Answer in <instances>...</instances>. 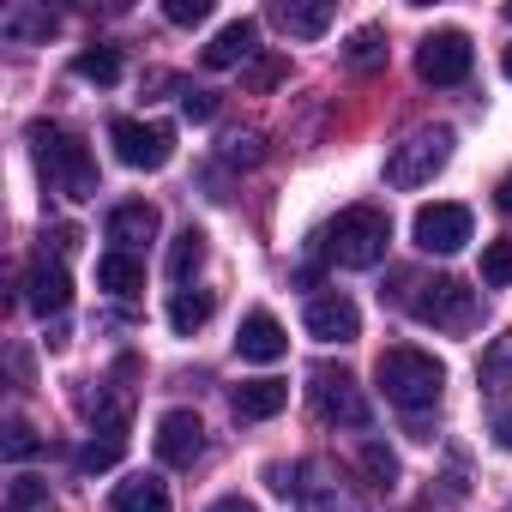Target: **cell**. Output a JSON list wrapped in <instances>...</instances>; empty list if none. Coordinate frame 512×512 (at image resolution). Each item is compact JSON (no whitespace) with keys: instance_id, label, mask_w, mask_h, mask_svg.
Returning a JSON list of instances; mask_svg holds the SVG:
<instances>
[{"instance_id":"27","label":"cell","mask_w":512,"mask_h":512,"mask_svg":"<svg viewBox=\"0 0 512 512\" xmlns=\"http://www.w3.org/2000/svg\"><path fill=\"white\" fill-rule=\"evenodd\" d=\"M278 79H290V61H284V55H253V61H247V73H241V85H247V91H272Z\"/></svg>"},{"instance_id":"2","label":"cell","mask_w":512,"mask_h":512,"mask_svg":"<svg viewBox=\"0 0 512 512\" xmlns=\"http://www.w3.org/2000/svg\"><path fill=\"white\" fill-rule=\"evenodd\" d=\"M374 380H380V392H386L398 410H428V404H440L446 368H440L428 350H416V344H392V350H380Z\"/></svg>"},{"instance_id":"17","label":"cell","mask_w":512,"mask_h":512,"mask_svg":"<svg viewBox=\"0 0 512 512\" xmlns=\"http://www.w3.org/2000/svg\"><path fill=\"white\" fill-rule=\"evenodd\" d=\"M247 55H253V19H235V25H223V31L211 37L205 67H211V73H223V67H241Z\"/></svg>"},{"instance_id":"1","label":"cell","mask_w":512,"mask_h":512,"mask_svg":"<svg viewBox=\"0 0 512 512\" xmlns=\"http://www.w3.org/2000/svg\"><path fill=\"white\" fill-rule=\"evenodd\" d=\"M31 151H37V169L55 193L67 199H91L97 193V157L85 151V139H73L67 127L55 121H31Z\"/></svg>"},{"instance_id":"15","label":"cell","mask_w":512,"mask_h":512,"mask_svg":"<svg viewBox=\"0 0 512 512\" xmlns=\"http://www.w3.org/2000/svg\"><path fill=\"white\" fill-rule=\"evenodd\" d=\"M151 235H157V205L127 199V205L109 211V241H115V253H133V247H145Z\"/></svg>"},{"instance_id":"5","label":"cell","mask_w":512,"mask_h":512,"mask_svg":"<svg viewBox=\"0 0 512 512\" xmlns=\"http://www.w3.org/2000/svg\"><path fill=\"white\" fill-rule=\"evenodd\" d=\"M410 314H416V320H428V326H440V332H470V326H476V290H464L458 278L416 284Z\"/></svg>"},{"instance_id":"39","label":"cell","mask_w":512,"mask_h":512,"mask_svg":"<svg viewBox=\"0 0 512 512\" xmlns=\"http://www.w3.org/2000/svg\"><path fill=\"white\" fill-rule=\"evenodd\" d=\"M500 67H506V79H512V49H506V61H500Z\"/></svg>"},{"instance_id":"31","label":"cell","mask_w":512,"mask_h":512,"mask_svg":"<svg viewBox=\"0 0 512 512\" xmlns=\"http://www.w3.org/2000/svg\"><path fill=\"white\" fill-rule=\"evenodd\" d=\"M121 452H127V440H121V434H103V440H91V446L79 452V470H115Z\"/></svg>"},{"instance_id":"30","label":"cell","mask_w":512,"mask_h":512,"mask_svg":"<svg viewBox=\"0 0 512 512\" xmlns=\"http://www.w3.org/2000/svg\"><path fill=\"white\" fill-rule=\"evenodd\" d=\"M7 512H49V482H37V476H13Z\"/></svg>"},{"instance_id":"6","label":"cell","mask_w":512,"mask_h":512,"mask_svg":"<svg viewBox=\"0 0 512 512\" xmlns=\"http://www.w3.org/2000/svg\"><path fill=\"white\" fill-rule=\"evenodd\" d=\"M314 386V410L326 416V422H338V428H368V398H362V386H356V374L350 368H314L308 374Z\"/></svg>"},{"instance_id":"25","label":"cell","mask_w":512,"mask_h":512,"mask_svg":"<svg viewBox=\"0 0 512 512\" xmlns=\"http://www.w3.org/2000/svg\"><path fill=\"white\" fill-rule=\"evenodd\" d=\"M0 31H7L13 43H31V37H55V13H37V7H13L7 19H0Z\"/></svg>"},{"instance_id":"29","label":"cell","mask_w":512,"mask_h":512,"mask_svg":"<svg viewBox=\"0 0 512 512\" xmlns=\"http://www.w3.org/2000/svg\"><path fill=\"white\" fill-rule=\"evenodd\" d=\"M0 446H7V458H13V464H25V458H37V452H43V434H37L25 416H13V422H7V440H0Z\"/></svg>"},{"instance_id":"22","label":"cell","mask_w":512,"mask_h":512,"mask_svg":"<svg viewBox=\"0 0 512 512\" xmlns=\"http://www.w3.org/2000/svg\"><path fill=\"white\" fill-rule=\"evenodd\" d=\"M211 308H217V302H211L205 290H175V302H169V326H175L181 338H193V332L211 320Z\"/></svg>"},{"instance_id":"36","label":"cell","mask_w":512,"mask_h":512,"mask_svg":"<svg viewBox=\"0 0 512 512\" xmlns=\"http://www.w3.org/2000/svg\"><path fill=\"white\" fill-rule=\"evenodd\" d=\"M211 512H260V506H247V500H241V494H229V500H217V506H211Z\"/></svg>"},{"instance_id":"11","label":"cell","mask_w":512,"mask_h":512,"mask_svg":"<svg viewBox=\"0 0 512 512\" xmlns=\"http://www.w3.org/2000/svg\"><path fill=\"white\" fill-rule=\"evenodd\" d=\"M302 326H308V338H320V344H356V338H362V314H356L350 296H314L308 314H302Z\"/></svg>"},{"instance_id":"26","label":"cell","mask_w":512,"mask_h":512,"mask_svg":"<svg viewBox=\"0 0 512 512\" xmlns=\"http://www.w3.org/2000/svg\"><path fill=\"white\" fill-rule=\"evenodd\" d=\"M482 284H494V290L512 284V235H500V241L482 247Z\"/></svg>"},{"instance_id":"24","label":"cell","mask_w":512,"mask_h":512,"mask_svg":"<svg viewBox=\"0 0 512 512\" xmlns=\"http://www.w3.org/2000/svg\"><path fill=\"white\" fill-rule=\"evenodd\" d=\"M73 73H79V79H91V85H115V79H121V55H115V49H103V43H91V49H79Z\"/></svg>"},{"instance_id":"8","label":"cell","mask_w":512,"mask_h":512,"mask_svg":"<svg viewBox=\"0 0 512 512\" xmlns=\"http://www.w3.org/2000/svg\"><path fill=\"white\" fill-rule=\"evenodd\" d=\"M470 61H476V49H470L464 31H428L422 49H416V73L428 85H464L470 79Z\"/></svg>"},{"instance_id":"28","label":"cell","mask_w":512,"mask_h":512,"mask_svg":"<svg viewBox=\"0 0 512 512\" xmlns=\"http://www.w3.org/2000/svg\"><path fill=\"white\" fill-rule=\"evenodd\" d=\"M362 470H368V482H374V488H386V494L398 488V458H392L380 440H368V446H362Z\"/></svg>"},{"instance_id":"34","label":"cell","mask_w":512,"mask_h":512,"mask_svg":"<svg viewBox=\"0 0 512 512\" xmlns=\"http://www.w3.org/2000/svg\"><path fill=\"white\" fill-rule=\"evenodd\" d=\"M169 25H205L211 19V0H169Z\"/></svg>"},{"instance_id":"16","label":"cell","mask_w":512,"mask_h":512,"mask_svg":"<svg viewBox=\"0 0 512 512\" xmlns=\"http://www.w3.org/2000/svg\"><path fill=\"white\" fill-rule=\"evenodd\" d=\"M290 37H302V43H314V37H326V25H332V7L326 0H284V7L272 13Z\"/></svg>"},{"instance_id":"37","label":"cell","mask_w":512,"mask_h":512,"mask_svg":"<svg viewBox=\"0 0 512 512\" xmlns=\"http://www.w3.org/2000/svg\"><path fill=\"white\" fill-rule=\"evenodd\" d=\"M494 434H500V446H506V452H512V410H506V416H500V422H494Z\"/></svg>"},{"instance_id":"35","label":"cell","mask_w":512,"mask_h":512,"mask_svg":"<svg viewBox=\"0 0 512 512\" xmlns=\"http://www.w3.org/2000/svg\"><path fill=\"white\" fill-rule=\"evenodd\" d=\"M181 115H187V121H211V115H217V97H211V91H187V97H181Z\"/></svg>"},{"instance_id":"20","label":"cell","mask_w":512,"mask_h":512,"mask_svg":"<svg viewBox=\"0 0 512 512\" xmlns=\"http://www.w3.org/2000/svg\"><path fill=\"white\" fill-rule=\"evenodd\" d=\"M115 512H169V488L157 476H127L115 488Z\"/></svg>"},{"instance_id":"9","label":"cell","mask_w":512,"mask_h":512,"mask_svg":"<svg viewBox=\"0 0 512 512\" xmlns=\"http://www.w3.org/2000/svg\"><path fill=\"white\" fill-rule=\"evenodd\" d=\"M470 229H476L470 205H452V199L422 205V211H416V223H410V235H416V247H422V253H458V247L470 241Z\"/></svg>"},{"instance_id":"14","label":"cell","mask_w":512,"mask_h":512,"mask_svg":"<svg viewBox=\"0 0 512 512\" xmlns=\"http://www.w3.org/2000/svg\"><path fill=\"white\" fill-rule=\"evenodd\" d=\"M284 404H290V386H284V380H247V386L229 392L235 422H272Z\"/></svg>"},{"instance_id":"38","label":"cell","mask_w":512,"mask_h":512,"mask_svg":"<svg viewBox=\"0 0 512 512\" xmlns=\"http://www.w3.org/2000/svg\"><path fill=\"white\" fill-rule=\"evenodd\" d=\"M500 211H512V175L500 181Z\"/></svg>"},{"instance_id":"13","label":"cell","mask_w":512,"mask_h":512,"mask_svg":"<svg viewBox=\"0 0 512 512\" xmlns=\"http://www.w3.org/2000/svg\"><path fill=\"white\" fill-rule=\"evenodd\" d=\"M67 302H73V278H67V266H31V278H25V308L31 314H67Z\"/></svg>"},{"instance_id":"18","label":"cell","mask_w":512,"mask_h":512,"mask_svg":"<svg viewBox=\"0 0 512 512\" xmlns=\"http://www.w3.org/2000/svg\"><path fill=\"white\" fill-rule=\"evenodd\" d=\"M476 386H482L488 398L512 392V332L488 338V350H482V362H476Z\"/></svg>"},{"instance_id":"21","label":"cell","mask_w":512,"mask_h":512,"mask_svg":"<svg viewBox=\"0 0 512 512\" xmlns=\"http://www.w3.org/2000/svg\"><path fill=\"white\" fill-rule=\"evenodd\" d=\"M302 512H362V500L338 482V476H326V482H302Z\"/></svg>"},{"instance_id":"33","label":"cell","mask_w":512,"mask_h":512,"mask_svg":"<svg viewBox=\"0 0 512 512\" xmlns=\"http://www.w3.org/2000/svg\"><path fill=\"white\" fill-rule=\"evenodd\" d=\"M350 67H356V73H368V67H380V31H374V25L350 37Z\"/></svg>"},{"instance_id":"40","label":"cell","mask_w":512,"mask_h":512,"mask_svg":"<svg viewBox=\"0 0 512 512\" xmlns=\"http://www.w3.org/2000/svg\"><path fill=\"white\" fill-rule=\"evenodd\" d=\"M506 19H512V7H506Z\"/></svg>"},{"instance_id":"3","label":"cell","mask_w":512,"mask_h":512,"mask_svg":"<svg viewBox=\"0 0 512 512\" xmlns=\"http://www.w3.org/2000/svg\"><path fill=\"white\" fill-rule=\"evenodd\" d=\"M386 247H392V217H386L380 205H350V211H338V223L326 229V253H332L338 266H350V272L380 266Z\"/></svg>"},{"instance_id":"12","label":"cell","mask_w":512,"mask_h":512,"mask_svg":"<svg viewBox=\"0 0 512 512\" xmlns=\"http://www.w3.org/2000/svg\"><path fill=\"white\" fill-rule=\"evenodd\" d=\"M235 350H241V362H278V356L290 350V338H284V326H278L266 308H253V314L241 320V332H235Z\"/></svg>"},{"instance_id":"7","label":"cell","mask_w":512,"mask_h":512,"mask_svg":"<svg viewBox=\"0 0 512 512\" xmlns=\"http://www.w3.org/2000/svg\"><path fill=\"white\" fill-rule=\"evenodd\" d=\"M109 139H115V157H121L127 169H163V163L175 157V133H169L163 121H133V115H121V121L109 127Z\"/></svg>"},{"instance_id":"23","label":"cell","mask_w":512,"mask_h":512,"mask_svg":"<svg viewBox=\"0 0 512 512\" xmlns=\"http://www.w3.org/2000/svg\"><path fill=\"white\" fill-rule=\"evenodd\" d=\"M199 260H205V229H181L175 247H169V278L187 284V278L199 272Z\"/></svg>"},{"instance_id":"32","label":"cell","mask_w":512,"mask_h":512,"mask_svg":"<svg viewBox=\"0 0 512 512\" xmlns=\"http://www.w3.org/2000/svg\"><path fill=\"white\" fill-rule=\"evenodd\" d=\"M223 157L241 163V169H253V163L266 157V145H260V133H229V139H223Z\"/></svg>"},{"instance_id":"19","label":"cell","mask_w":512,"mask_h":512,"mask_svg":"<svg viewBox=\"0 0 512 512\" xmlns=\"http://www.w3.org/2000/svg\"><path fill=\"white\" fill-rule=\"evenodd\" d=\"M97 284L109 290V296H139L145 290V266L133 260V253H103V260H97Z\"/></svg>"},{"instance_id":"41","label":"cell","mask_w":512,"mask_h":512,"mask_svg":"<svg viewBox=\"0 0 512 512\" xmlns=\"http://www.w3.org/2000/svg\"><path fill=\"white\" fill-rule=\"evenodd\" d=\"M49 512H55V506H49Z\"/></svg>"},{"instance_id":"4","label":"cell","mask_w":512,"mask_h":512,"mask_svg":"<svg viewBox=\"0 0 512 512\" xmlns=\"http://www.w3.org/2000/svg\"><path fill=\"white\" fill-rule=\"evenodd\" d=\"M446 157H452V127H416L404 145H392V157H386V181L392 187H428L440 169H446Z\"/></svg>"},{"instance_id":"10","label":"cell","mask_w":512,"mask_h":512,"mask_svg":"<svg viewBox=\"0 0 512 512\" xmlns=\"http://www.w3.org/2000/svg\"><path fill=\"white\" fill-rule=\"evenodd\" d=\"M199 452H205V422L193 410H163L157 416V458L175 470H193Z\"/></svg>"}]
</instances>
